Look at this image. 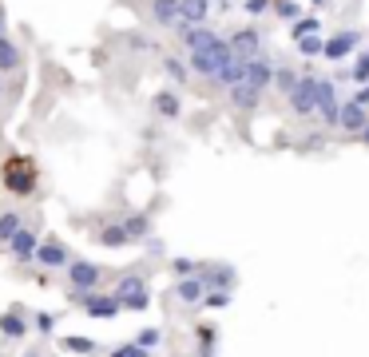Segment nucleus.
I'll return each mask as SVG.
<instances>
[{"label": "nucleus", "mask_w": 369, "mask_h": 357, "mask_svg": "<svg viewBox=\"0 0 369 357\" xmlns=\"http://www.w3.org/2000/svg\"><path fill=\"white\" fill-rule=\"evenodd\" d=\"M0 187L16 198H28L40 191V167L32 155H8L0 163Z\"/></svg>", "instance_id": "nucleus-1"}, {"label": "nucleus", "mask_w": 369, "mask_h": 357, "mask_svg": "<svg viewBox=\"0 0 369 357\" xmlns=\"http://www.w3.org/2000/svg\"><path fill=\"white\" fill-rule=\"evenodd\" d=\"M230 60H234L230 44H227V40H219L210 52H191V72H199V76H207V79H219L222 72H227Z\"/></svg>", "instance_id": "nucleus-2"}, {"label": "nucleus", "mask_w": 369, "mask_h": 357, "mask_svg": "<svg viewBox=\"0 0 369 357\" xmlns=\"http://www.w3.org/2000/svg\"><path fill=\"white\" fill-rule=\"evenodd\" d=\"M290 108L298 115H318V76H302L298 88L290 91Z\"/></svg>", "instance_id": "nucleus-3"}, {"label": "nucleus", "mask_w": 369, "mask_h": 357, "mask_svg": "<svg viewBox=\"0 0 369 357\" xmlns=\"http://www.w3.org/2000/svg\"><path fill=\"white\" fill-rule=\"evenodd\" d=\"M227 44H230V52H234L239 60H259L262 56V36L254 28H239Z\"/></svg>", "instance_id": "nucleus-4"}, {"label": "nucleus", "mask_w": 369, "mask_h": 357, "mask_svg": "<svg viewBox=\"0 0 369 357\" xmlns=\"http://www.w3.org/2000/svg\"><path fill=\"white\" fill-rule=\"evenodd\" d=\"M210 16V0H179V28H203Z\"/></svg>", "instance_id": "nucleus-5"}, {"label": "nucleus", "mask_w": 369, "mask_h": 357, "mask_svg": "<svg viewBox=\"0 0 369 357\" xmlns=\"http://www.w3.org/2000/svg\"><path fill=\"white\" fill-rule=\"evenodd\" d=\"M36 262H40V266H68L72 254L60 238H44L40 246H36Z\"/></svg>", "instance_id": "nucleus-6"}, {"label": "nucleus", "mask_w": 369, "mask_h": 357, "mask_svg": "<svg viewBox=\"0 0 369 357\" xmlns=\"http://www.w3.org/2000/svg\"><path fill=\"white\" fill-rule=\"evenodd\" d=\"M100 274H103V270H100V266H91V262H76V258L68 262V282H72L76 290L100 286Z\"/></svg>", "instance_id": "nucleus-7"}, {"label": "nucleus", "mask_w": 369, "mask_h": 357, "mask_svg": "<svg viewBox=\"0 0 369 357\" xmlns=\"http://www.w3.org/2000/svg\"><path fill=\"white\" fill-rule=\"evenodd\" d=\"M365 123H369V111L365 108H358V103H341V108H338V128L341 131H349V135H361V131H365Z\"/></svg>", "instance_id": "nucleus-8"}, {"label": "nucleus", "mask_w": 369, "mask_h": 357, "mask_svg": "<svg viewBox=\"0 0 369 357\" xmlns=\"http://www.w3.org/2000/svg\"><path fill=\"white\" fill-rule=\"evenodd\" d=\"M179 36H183V44H187V52H210L222 40V36H215L207 24H203V28H179Z\"/></svg>", "instance_id": "nucleus-9"}, {"label": "nucleus", "mask_w": 369, "mask_h": 357, "mask_svg": "<svg viewBox=\"0 0 369 357\" xmlns=\"http://www.w3.org/2000/svg\"><path fill=\"white\" fill-rule=\"evenodd\" d=\"M151 20L159 28H179V0H151Z\"/></svg>", "instance_id": "nucleus-10"}, {"label": "nucleus", "mask_w": 369, "mask_h": 357, "mask_svg": "<svg viewBox=\"0 0 369 357\" xmlns=\"http://www.w3.org/2000/svg\"><path fill=\"white\" fill-rule=\"evenodd\" d=\"M36 246H40L36 230H21V234L8 242V254L16 258V262H28V258H36Z\"/></svg>", "instance_id": "nucleus-11"}, {"label": "nucleus", "mask_w": 369, "mask_h": 357, "mask_svg": "<svg viewBox=\"0 0 369 357\" xmlns=\"http://www.w3.org/2000/svg\"><path fill=\"white\" fill-rule=\"evenodd\" d=\"M151 108H155V115L159 119H179L183 115V99H179V91H159V96L151 99Z\"/></svg>", "instance_id": "nucleus-12"}, {"label": "nucleus", "mask_w": 369, "mask_h": 357, "mask_svg": "<svg viewBox=\"0 0 369 357\" xmlns=\"http://www.w3.org/2000/svg\"><path fill=\"white\" fill-rule=\"evenodd\" d=\"M21 64H24L21 44H12V40L4 36V40H0V76H8V72H21Z\"/></svg>", "instance_id": "nucleus-13"}, {"label": "nucleus", "mask_w": 369, "mask_h": 357, "mask_svg": "<svg viewBox=\"0 0 369 357\" xmlns=\"http://www.w3.org/2000/svg\"><path fill=\"white\" fill-rule=\"evenodd\" d=\"M358 40H361L358 32H341V36H334L329 44H322V56H326V60H346L349 48H353Z\"/></svg>", "instance_id": "nucleus-14"}, {"label": "nucleus", "mask_w": 369, "mask_h": 357, "mask_svg": "<svg viewBox=\"0 0 369 357\" xmlns=\"http://www.w3.org/2000/svg\"><path fill=\"white\" fill-rule=\"evenodd\" d=\"M103 242L108 250H120V246H127L131 242V234L123 230V222H111V227H100V234H96Z\"/></svg>", "instance_id": "nucleus-15"}, {"label": "nucleus", "mask_w": 369, "mask_h": 357, "mask_svg": "<svg viewBox=\"0 0 369 357\" xmlns=\"http://www.w3.org/2000/svg\"><path fill=\"white\" fill-rule=\"evenodd\" d=\"M21 215H16V210H4V215H0V242H12V238L21 234Z\"/></svg>", "instance_id": "nucleus-16"}, {"label": "nucleus", "mask_w": 369, "mask_h": 357, "mask_svg": "<svg viewBox=\"0 0 369 357\" xmlns=\"http://www.w3.org/2000/svg\"><path fill=\"white\" fill-rule=\"evenodd\" d=\"M230 99H234V108H242V111H250V108H259V91H250L246 84H239V88H230Z\"/></svg>", "instance_id": "nucleus-17"}, {"label": "nucleus", "mask_w": 369, "mask_h": 357, "mask_svg": "<svg viewBox=\"0 0 369 357\" xmlns=\"http://www.w3.org/2000/svg\"><path fill=\"white\" fill-rule=\"evenodd\" d=\"M123 230L131 234V242H135V238H143V234L151 230V215H131V218H123Z\"/></svg>", "instance_id": "nucleus-18"}, {"label": "nucleus", "mask_w": 369, "mask_h": 357, "mask_svg": "<svg viewBox=\"0 0 369 357\" xmlns=\"http://www.w3.org/2000/svg\"><path fill=\"white\" fill-rule=\"evenodd\" d=\"M163 72H167V76L171 79H175V84H183V79H187V64H183V60L179 56H163Z\"/></svg>", "instance_id": "nucleus-19"}, {"label": "nucleus", "mask_w": 369, "mask_h": 357, "mask_svg": "<svg viewBox=\"0 0 369 357\" xmlns=\"http://www.w3.org/2000/svg\"><path fill=\"white\" fill-rule=\"evenodd\" d=\"M298 79H302V76H294L290 68H274V88L286 91V96H290L294 88H298Z\"/></svg>", "instance_id": "nucleus-20"}, {"label": "nucleus", "mask_w": 369, "mask_h": 357, "mask_svg": "<svg viewBox=\"0 0 369 357\" xmlns=\"http://www.w3.org/2000/svg\"><path fill=\"white\" fill-rule=\"evenodd\" d=\"M179 298H183V302H199V298H203V282H199V278H183V282H179Z\"/></svg>", "instance_id": "nucleus-21"}, {"label": "nucleus", "mask_w": 369, "mask_h": 357, "mask_svg": "<svg viewBox=\"0 0 369 357\" xmlns=\"http://www.w3.org/2000/svg\"><path fill=\"white\" fill-rule=\"evenodd\" d=\"M115 302H111V298H88V314H100V317H111L115 314Z\"/></svg>", "instance_id": "nucleus-22"}, {"label": "nucleus", "mask_w": 369, "mask_h": 357, "mask_svg": "<svg viewBox=\"0 0 369 357\" xmlns=\"http://www.w3.org/2000/svg\"><path fill=\"white\" fill-rule=\"evenodd\" d=\"M314 32H318V16H306V20H298V24H294V40L314 36Z\"/></svg>", "instance_id": "nucleus-23"}, {"label": "nucleus", "mask_w": 369, "mask_h": 357, "mask_svg": "<svg viewBox=\"0 0 369 357\" xmlns=\"http://www.w3.org/2000/svg\"><path fill=\"white\" fill-rule=\"evenodd\" d=\"M298 52H302V56H322V40L318 36H302L298 40Z\"/></svg>", "instance_id": "nucleus-24"}, {"label": "nucleus", "mask_w": 369, "mask_h": 357, "mask_svg": "<svg viewBox=\"0 0 369 357\" xmlns=\"http://www.w3.org/2000/svg\"><path fill=\"white\" fill-rule=\"evenodd\" d=\"M353 79H358V84H365V79H369V52H361V56H358V64H353Z\"/></svg>", "instance_id": "nucleus-25"}, {"label": "nucleus", "mask_w": 369, "mask_h": 357, "mask_svg": "<svg viewBox=\"0 0 369 357\" xmlns=\"http://www.w3.org/2000/svg\"><path fill=\"white\" fill-rule=\"evenodd\" d=\"M171 270H175V274H183V278H187L191 270H195V262H191V258H175V262H171Z\"/></svg>", "instance_id": "nucleus-26"}, {"label": "nucleus", "mask_w": 369, "mask_h": 357, "mask_svg": "<svg viewBox=\"0 0 369 357\" xmlns=\"http://www.w3.org/2000/svg\"><path fill=\"white\" fill-rule=\"evenodd\" d=\"M210 282H215V286H230V282H234V274H230V270H215V274H207Z\"/></svg>", "instance_id": "nucleus-27"}, {"label": "nucleus", "mask_w": 369, "mask_h": 357, "mask_svg": "<svg viewBox=\"0 0 369 357\" xmlns=\"http://www.w3.org/2000/svg\"><path fill=\"white\" fill-rule=\"evenodd\" d=\"M159 341V329H143L140 334V346H155Z\"/></svg>", "instance_id": "nucleus-28"}, {"label": "nucleus", "mask_w": 369, "mask_h": 357, "mask_svg": "<svg viewBox=\"0 0 369 357\" xmlns=\"http://www.w3.org/2000/svg\"><path fill=\"white\" fill-rule=\"evenodd\" d=\"M349 103H358V108H365V111H369V88H358V96L349 99Z\"/></svg>", "instance_id": "nucleus-29"}, {"label": "nucleus", "mask_w": 369, "mask_h": 357, "mask_svg": "<svg viewBox=\"0 0 369 357\" xmlns=\"http://www.w3.org/2000/svg\"><path fill=\"white\" fill-rule=\"evenodd\" d=\"M227 302H230L227 294H207V306H215V310H222V306H227Z\"/></svg>", "instance_id": "nucleus-30"}, {"label": "nucleus", "mask_w": 369, "mask_h": 357, "mask_svg": "<svg viewBox=\"0 0 369 357\" xmlns=\"http://www.w3.org/2000/svg\"><path fill=\"white\" fill-rule=\"evenodd\" d=\"M266 4H270V0H246V12H250V16H259Z\"/></svg>", "instance_id": "nucleus-31"}, {"label": "nucleus", "mask_w": 369, "mask_h": 357, "mask_svg": "<svg viewBox=\"0 0 369 357\" xmlns=\"http://www.w3.org/2000/svg\"><path fill=\"white\" fill-rule=\"evenodd\" d=\"M4 329H8V334H21L24 326H21V322H16V317H4Z\"/></svg>", "instance_id": "nucleus-32"}, {"label": "nucleus", "mask_w": 369, "mask_h": 357, "mask_svg": "<svg viewBox=\"0 0 369 357\" xmlns=\"http://www.w3.org/2000/svg\"><path fill=\"white\" fill-rule=\"evenodd\" d=\"M278 12H282V16H298V8H294L290 0H282V4H278Z\"/></svg>", "instance_id": "nucleus-33"}, {"label": "nucleus", "mask_w": 369, "mask_h": 357, "mask_svg": "<svg viewBox=\"0 0 369 357\" xmlns=\"http://www.w3.org/2000/svg\"><path fill=\"white\" fill-rule=\"evenodd\" d=\"M8 36V16H4V8H0V40Z\"/></svg>", "instance_id": "nucleus-34"}, {"label": "nucleus", "mask_w": 369, "mask_h": 357, "mask_svg": "<svg viewBox=\"0 0 369 357\" xmlns=\"http://www.w3.org/2000/svg\"><path fill=\"white\" fill-rule=\"evenodd\" d=\"M314 4H326V0H314Z\"/></svg>", "instance_id": "nucleus-35"}, {"label": "nucleus", "mask_w": 369, "mask_h": 357, "mask_svg": "<svg viewBox=\"0 0 369 357\" xmlns=\"http://www.w3.org/2000/svg\"><path fill=\"white\" fill-rule=\"evenodd\" d=\"M0 96H4V84H0Z\"/></svg>", "instance_id": "nucleus-36"}]
</instances>
